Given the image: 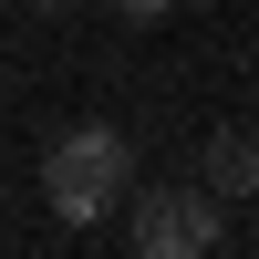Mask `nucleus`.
<instances>
[{
	"instance_id": "nucleus-5",
	"label": "nucleus",
	"mask_w": 259,
	"mask_h": 259,
	"mask_svg": "<svg viewBox=\"0 0 259 259\" xmlns=\"http://www.w3.org/2000/svg\"><path fill=\"white\" fill-rule=\"evenodd\" d=\"M62 11H73V0H31V21H62Z\"/></svg>"
},
{
	"instance_id": "nucleus-1",
	"label": "nucleus",
	"mask_w": 259,
	"mask_h": 259,
	"mask_svg": "<svg viewBox=\"0 0 259 259\" xmlns=\"http://www.w3.org/2000/svg\"><path fill=\"white\" fill-rule=\"evenodd\" d=\"M135 187V145L114 135V124H73V135H52V156H41V197H52V218H104V207Z\"/></svg>"
},
{
	"instance_id": "nucleus-3",
	"label": "nucleus",
	"mask_w": 259,
	"mask_h": 259,
	"mask_svg": "<svg viewBox=\"0 0 259 259\" xmlns=\"http://www.w3.org/2000/svg\"><path fill=\"white\" fill-rule=\"evenodd\" d=\"M197 187L207 197H259V124H218V135H207V166H197Z\"/></svg>"
},
{
	"instance_id": "nucleus-2",
	"label": "nucleus",
	"mask_w": 259,
	"mask_h": 259,
	"mask_svg": "<svg viewBox=\"0 0 259 259\" xmlns=\"http://www.w3.org/2000/svg\"><path fill=\"white\" fill-rule=\"evenodd\" d=\"M124 239L145 259H207L218 249V197H207V187H135Z\"/></svg>"
},
{
	"instance_id": "nucleus-4",
	"label": "nucleus",
	"mask_w": 259,
	"mask_h": 259,
	"mask_svg": "<svg viewBox=\"0 0 259 259\" xmlns=\"http://www.w3.org/2000/svg\"><path fill=\"white\" fill-rule=\"evenodd\" d=\"M104 11H114V21H166L177 0H104Z\"/></svg>"
}]
</instances>
